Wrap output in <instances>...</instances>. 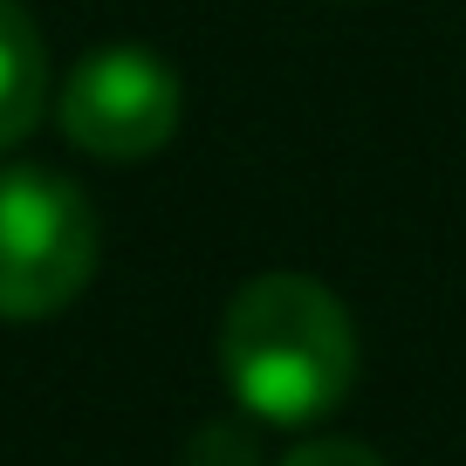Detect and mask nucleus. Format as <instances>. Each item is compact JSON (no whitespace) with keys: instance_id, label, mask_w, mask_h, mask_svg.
<instances>
[{"instance_id":"f257e3e1","label":"nucleus","mask_w":466,"mask_h":466,"mask_svg":"<svg viewBox=\"0 0 466 466\" xmlns=\"http://www.w3.org/2000/svg\"><path fill=\"white\" fill-rule=\"evenodd\" d=\"M219 370L261 425H316L357 384V322L316 275H254L219 316Z\"/></svg>"},{"instance_id":"7ed1b4c3","label":"nucleus","mask_w":466,"mask_h":466,"mask_svg":"<svg viewBox=\"0 0 466 466\" xmlns=\"http://www.w3.org/2000/svg\"><path fill=\"white\" fill-rule=\"evenodd\" d=\"M56 116L69 131V145L103 158V165L158 158L178 131V76L151 48L110 42L69 69V83L56 96Z\"/></svg>"},{"instance_id":"20e7f679","label":"nucleus","mask_w":466,"mask_h":466,"mask_svg":"<svg viewBox=\"0 0 466 466\" xmlns=\"http://www.w3.org/2000/svg\"><path fill=\"white\" fill-rule=\"evenodd\" d=\"M42 103H48L42 28L21 0H0V151H15L42 124Z\"/></svg>"},{"instance_id":"423d86ee","label":"nucleus","mask_w":466,"mask_h":466,"mask_svg":"<svg viewBox=\"0 0 466 466\" xmlns=\"http://www.w3.org/2000/svg\"><path fill=\"white\" fill-rule=\"evenodd\" d=\"M281 466H384V460L370 446H357V439H302Z\"/></svg>"},{"instance_id":"f03ea898","label":"nucleus","mask_w":466,"mask_h":466,"mask_svg":"<svg viewBox=\"0 0 466 466\" xmlns=\"http://www.w3.org/2000/svg\"><path fill=\"white\" fill-rule=\"evenodd\" d=\"M103 254L83 186L42 165L0 172V322L62 316L89 289Z\"/></svg>"},{"instance_id":"39448f33","label":"nucleus","mask_w":466,"mask_h":466,"mask_svg":"<svg viewBox=\"0 0 466 466\" xmlns=\"http://www.w3.org/2000/svg\"><path fill=\"white\" fill-rule=\"evenodd\" d=\"M186 466H254V439L240 432V425H206V432L192 439Z\"/></svg>"}]
</instances>
